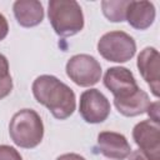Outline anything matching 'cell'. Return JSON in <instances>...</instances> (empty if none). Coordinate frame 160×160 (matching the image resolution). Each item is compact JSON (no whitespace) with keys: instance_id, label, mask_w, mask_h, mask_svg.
Returning <instances> with one entry per match:
<instances>
[{"instance_id":"obj_10","label":"cell","mask_w":160,"mask_h":160,"mask_svg":"<svg viewBox=\"0 0 160 160\" xmlns=\"http://www.w3.org/2000/svg\"><path fill=\"white\" fill-rule=\"evenodd\" d=\"M98 149L105 158L112 160H124L131 152L126 138L115 131H101L98 135Z\"/></svg>"},{"instance_id":"obj_16","label":"cell","mask_w":160,"mask_h":160,"mask_svg":"<svg viewBox=\"0 0 160 160\" xmlns=\"http://www.w3.org/2000/svg\"><path fill=\"white\" fill-rule=\"evenodd\" d=\"M12 90V79L11 75L4 79H0V100L6 98Z\"/></svg>"},{"instance_id":"obj_14","label":"cell","mask_w":160,"mask_h":160,"mask_svg":"<svg viewBox=\"0 0 160 160\" xmlns=\"http://www.w3.org/2000/svg\"><path fill=\"white\" fill-rule=\"evenodd\" d=\"M129 2L130 0H104L101 1L102 14L111 22H121L125 20Z\"/></svg>"},{"instance_id":"obj_18","label":"cell","mask_w":160,"mask_h":160,"mask_svg":"<svg viewBox=\"0 0 160 160\" xmlns=\"http://www.w3.org/2000/svg\"><path fill=\"white\" fill-rule=\"evenodd\" d=\"M8 76H10L9 62H8V59L2 54H0V79L8 78Z\"/></svg>"},{"instance_id":"obj_21","label":"cell","mask_w":160,"mask_h":160,"mask_svg":"<svg viewBox=\"0 0 160 160\" xmlns=\"http://www.w3.org/2000/svg\"><path fill=\"white\" fill-rule=\"evenodd\" d=\"M56 160H85V158H82L79 154H74V152H69V154H62L60 155Z\"/></svg>"},{"instance_id":"obj_6","label":"cell","mask_w":160,"mask_h":160,"mask_svg":"<svg viewBox=\"0 0 160 160\" xmlns=\"http://www.w3.org/2000/svg\"><path fill=\"white\" fill-rule=\"evenodd\" d=\"M110 101L98 89L85 90L80 95L79 112L89 124H100L110 115Z\"/></svg>"},{"instance_id":"obj_7","label":"cell","mask_w":160,"mask_h":160,"mask_svg":"<svg viewBox=\"0 0 160 160\" xmlns=\"http://www.w3.org/2000/svg\"><path fill=\"white\" fill-rule=\"evenodd\" d=\"M132 139L145 155L152 160H160V122L142 120L132 129Z\"/></svg>"},{"instance_id":"obj_1","label":"cell","mask_w":160,"mask_h":160,"mask_svg":"<svg viewBox=\"0 0 160 160\" xmlns=\"http://www.w3.org/2000/svg\"><path fill=\"white\" fill-rule=\"evenodd\" d=\"M35 100L48 108L55 119L65 120L76 108L75 92L54 75H40L32 82Z\"/></svg>"},{"instance_id":"obj_13","label":"cell","mask_w":160,"mask_h":160,"mask_svg":"<svg viewBox=\"0 0 160 160\" xmlns=\"http://www.w3.org/2000/svg\"><path fill=\"white\" fill-rule=\"evenodd\" d=\"M150 104L151 101L149 99V95L141 89H139L138 91H135L128 98L114 99V105L116 106L118 111L121 115L129 116V118L138 116L146 112Z\"/></svg>"},{"instance_id":"obj_8","label":"cell","mask_w":160,"mask_h":160,"mask_svg":"<svg viewBox=\"0 0 160 160\" xmlns=\"http://www.w3.org/2000/svg\"><path fill=\"white\" fill-rule=\"evenodd\" d=\"M104 85L111 91L114 99L128 98L140 89L132 72L122 66L109 68L104 75Z\"/></svg>"},{"instance_id":"obj_5","label":"cell","mask_w":160,"mask_h":160,"mask_svg":"<svg viewBox=\"0 0 160 160\" xmlns=\"http://www.w3.org/2000/svg\"><path fill=\"white\" fill-rule=\"evenodd\" d=\"M66 75L76 85L89 88L99 82L101 78V65L91 55L78 54L66 62Z\"/></svg>"},{"instance_id":"obj_15","label":"cell","mask_w":160,"mask_h":160,"mask_svg":"<svg viewBox=\"0 0 160 160\" xmlns=\"http://www.w3.org/2000/svg\"><path fill=\"white\" fill-rule=\"evenodd\" d=\"M0 160H22V158L15 148L0 145Z\"/></svg>"},{"instance_id":"obj_9","label":"cell","mask_w":160,"mask_h":160,"mask_svg":"<svg viewBox=\"0 0 160 160\" xmlns=\"http://www.w3.org/2000/svg\"><path fill=\"white\" fill-rule=\"evenodd\" d=\"M160 55L159 51L155 48L148 46L144 50L140 51L138 56V69L140 71V75L146 81V84L150 86L151 92L159 98V90H160Z\"/></svg>"},{"instance_id":"obj_17","label":"cell","mask_w":160,"mask_h":160,"mask_svg":"<svg viewBox=\"0 0 160 160\" xmlns=\"http://www.w3.org/2000/svg\"><path fill=\"white\" fill-rule=\"evenodd\" d=\"M148 115L150 116V120L155 121V122H160V115H159V101L151 102L146 110Z\"/></svg>"},{"instance_id":"obj_11","label":"cell","mask_w":160,"mask_h":160,"mask_svg":"<svg viewBox=\"0 0 160 160\" xmlns=\"http://www.w3.org/2000/svg\"><path fill=\"white\" fill-rule=\"evenodd\" d=\"M155 6L150 1H131L126 8L125 20L136 30H145L150 28L155 20Z\"/></svg>"},{"instance_id":"obj_12","label":"cell","mask_w":160,"mask_h":160,"mask_svg":"<svg viewBox=\"0 0 160 160\" xmlns=\"http://www.w3.org/2000/svg\"><path fill=\"white\" fill-rule=\"evenodd\" d=\"M12 10L19 25L24 28L36 26L44 19L42 4L38 0H18L14 2Z\"/></svg>"},{"instance_id":"obj_20","label":"cell","mask_w":160,"mask_h":160,"mask_svg":"<svg viewBox=\"0 0 160 160\" xmlns=\"http://www.w3.org/2000/svg\"><path fill=\"white\" fill-rule=\"evenodd\" d=\"M129 160H152V159H150L148 155H145L141 150L138 149V150H134V151L130 152Z\"/></svg>"},{"instance_id":"obj_19","label":"cell","mask_w":160,"mask_h":160,"mask_svg":"<svg viewBox=\"0 0 160 160\" xmlns=\"http://www.w3.org/2000/svg\"><path fill=\"white\" fill-rule=\"evenodd\" d=\"M8 32H9V24H8V20H6V18L0 12V41L6 38Z\"/></svg>"},{"instance_id":"obj_4","label":"cell","mask_w":160,"mask_h":160,"mask_svg":"<svg viewBox=\"0 0 160 160\" xmlns=\"http://www.w3.org/2000/svg\"><path fill=\"white\" fill-rule=\"evenodd\" d=\"M99 54L108 61L126 62L136 52V42L125 31H109L98 41Z\"/></svg>"},{"instance_id":"obj_2","label":"cell","mask_w":160,"mask_h":160,"mask_svg":"<svg viewBox=\"0 0 160 160\" xmlns=\"http://www.w3.org/2000/svg\"><path fill=\"white\" fill-rule=\"evenodd\" d=\"M48 16L55 34L61 38L72 36L84 28V14L75 0H50Z\"/></svg>"},{"instance_id":"obj_3","label":"cell","mask_w":160,"mask_h":160,"mask_svg":"<svg viewBox=\"0 0 160 160\" xmlns=\"http://www.w3.org/2000/svg\"><path fill=\"white\" fill-rule=\"evenodd\" d=\"M9 134L15 145L22 149L36 148L44 138V124L40 115L32 109L15 112L9 124Z\"/></svg>"}]
</instances>
